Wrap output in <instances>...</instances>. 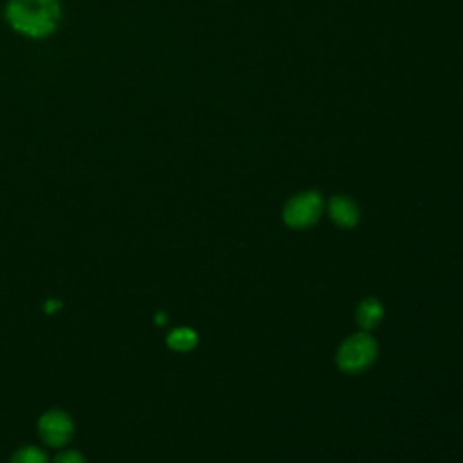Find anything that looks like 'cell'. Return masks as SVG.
I'll return each instance as SVG.
<instances>
[{
	"mask_svg": "<svg viewBox=\"0 0 463 463\" xmlns=\"http://www.w3.org/2000/svg\"><path fill=\"white\" fill-rule=\"evenodd\" d=\"M6 17L21 35L44 39L58 28L62 8L58 0H10Z\"/></svg>",
	"mask_w": 463,
	"mask_h": 463,
	"instance_id": "1",
	"label": "cell"
},
{
	"mask_svg": "<svg viewBox=\"0 0 463 463\" xmlns=\"http://www.w3.org/2000/svg\"><path fill=\"white\" fill-rule=\"evenodd\" d=\"M377 359V342L368 333H357L347 338L338 350L336 363L347 373L364 371Z\"/></svg>",
	"mask_w": 463,
	"mask_h": 463,
	"instance_id": "2",
	"label": "cell"
},
{
	"mask_svg": "<svg viewBox=\"0 0 463 463\" xmlns=\"http://www.w3.org/2000/svg\"><path fill=\"white\" fill-rule=\"evenodd\" d=\"M322 208L324 201L319 192H304L288 201L283 215L288 226L308 228L319 221Z\"/></svg>",
	"mask_w": 463,
	"mask_h": 463,
	"instance_id": "3",
	"label": "cell"
},
{
	"mask_svg": "<svg viewBox=\"0 0 463 463\" xmlns=\"http://www.w3.org/2000/svg\"><path fill=\"white\" fill-rule=\"evenodd\" d=\"M40 436L46 443L53 445V447H64L66 443H69L73 432H74V425L73 420L67 413L64 411H49L40 418Z\"/></svg>",
	"mask_w": 463,
	"mask_h": 463,
	"instance_id": "4",
	"label": "cell"
},
{
	"mask_svg": "<svg viewBox=\"0 0 463 463\" xmlns=\"http://www.w3.org/2000/svg\"><path fill=\"white\" fill-rule=\"evenodd\" d=\"M329 215L338 226L352 228L359 223V206L350 197L335 196L329 201Z\"/></svg>",
	"mask_w": 463,
	"mask_h": 463,
	"instance_id": "5",
	"label": "cell"
},
{
	"mask_svg": "<svg viewBox=\"0 0 463 463\" xmlns=\"http://www.w3.org/2000/svg\"><path fill=\"white\" fill-rule=\"evenodd\" d=\"M384 317V310L382 304L377 299H368L361 304L359 311H357V320L364 329H373L380 324Z\"/></svg>",
	"mask_w": 463,
	"mask_h": 463,
	"instance_id": "6",
	"label": "cell"
},
{
	"mask_svg": "<svg viewBox=\"0 0 463 463\" xmlns=\"http://www.w3.org/2000/svg\"><path fill=\"white\" fill-rule=\"evenodd\" d=\"M167 342L176 352H188L197 344V335L188 328H179L169 335Z\"/></svg>",
	"mask_w": 463,
	"mask_h": 463,
	"instance_id": "7",
	"label": "cell"
},
{
	"mask_svg": "<svg viewBox=\"0 0 463 463\" xmlns=\"http://www.w3.org/2000/svg\"><path fill=\"white\" fill-rule=\"evenodd\" d=\"M12 463H48V456L39 447H24L15 452Z\"/></svg>",
	"mask_w": 463,
	"mask_h": 463,
	"instance_id": "8",
	"label": "cell"
},
{
	"mask_svg": "<svg viewBox=\"0 0 463 463\" xmlns=\"http://www.w3.org/2000/svg\"><path fill=\"white\" fill-rule=\"evenodd\" d=\"M55 463H85V458L78 450H67L58 454Z\"/></svg>",
	"mask_w": 463,
	"mask_h": 463,
	"instance_id": "9",
	"label": "cell"
},
{
	"mask_svg": "<svg viewBox=\"0 0 463 463\" xmlns=\"http://www.w3.org/2000/svg\"><path fill=\"white\" fill-rule=\"evenodd\" d=\"M58 308H60V302H57V301H49V302H48V306H46L48 313H55Z\"/></svg>",
	"mask_w": 463,
	"mask_h": 463,
	"instance_id": "10",
	"label": "cell"
},
{
	"mask_svg": "<svg viewBox=\"0 0 463 463\" xmlns=\"http://www.w3.org/2000/svg\"><path fill=\"white\" fill-rule=\"evenodd\" d=\"M156 320H158V324H163L165 320H167V317H165V313H158V317H156Z\"/></svg>",
	"mask_w": 463,
	"mask_h": 463,
	"instance_id": "11",
	"label": "cell"
}]
</instances>
